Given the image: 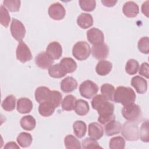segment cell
<instances>
[{
    "mask_svg": "<svg viewBox=\"0 0 149 149\" xmlns=\"http://www.w3.org/2000/svg\"><path fill=\"white\" fill-rule=\"evenodd\" d=\"M92 108L97 111L99 115L98 121L102 125H105L115 119L113 114L114 105L101 94L95 95L91 101Z\"/></svg>",
    "mask_w": 149,
    "mask_h": 149,
    "instance_id": "6da1fadb",
    "label": "cell"
},
{
    "mask_svg": "<svg viewBox=\"0 0 149 149\" xmlns=\"http://www.w3.org/2000/svg\"><path fill=\"white\" fill-rule=\"evenodd\" d=\"M136 97V93L132 88L120 86H118L115 91L113 101L125 106L134 103Z\"/></svg>",
    "mask_w": 149,
    "mask_h": 149,
    "instance_id": "7a4b0ae2",
    "label": "cell"
},
{
    "mask_svg": "<svg viewBox=\"0 0 149 149\" xmlns=\"http://www.w3.org/2000/svg\"><path fill=\"white\" fill-rule=\"evenodd\" d=\"M122 114L127 120L137 122L141 119L142 112L138 105L132 103L125 105L122 108Z\"/></svg>",
    "mask_w": 149,
    "mask_h": 149,
    "instance_id": "3957f363",
    "label": "cell"
},
{
    "mask_svg": "<svg viewBox=\"0 0 149 149\" xmlns=\"http://www.w3.org/2000/svg\"><path fill=\"white\" fill-rule=\"evenodd\" d=\"M121 130L122 134L128 141H137L139 139V128L135 122H126Z\"/></svg>",
    "mask_w": 149,
    "mask_h": 149,
    "instance_id": "277c9868",
    "label": "cell"
},
{
    "mask_svg": "<svg viewBox=\"0 0 149 149\" xmlns=\"http://www.w3.org/2000/svg\"><path fill=\"white\" fill-rule=\"evenodd\" d=\"M91 52L90 45L87 42L83 41L77 42L73 45L72 49L73 56L79 61L87 59L89 57Z\"/></svg>",
    "mask_w": 149,
    "mask_h": 149,
    "instance_id": "5b68a950",
    "label": "cell"
},
{
    "mask_svg": "<svg viewBox=\"0 0 149 149\" xmlns=\"http://www.w3.org/2000/svg\"><path fill=\"white\" fill-rule=\"evenodd\" d=\"M98 91V87L94 82L87 80L81 83L79 86V92L81 95L87 99L93 98Z\"/></svg>",
    "mask_w": 149,
    "mask_h": 149,
    "instance_id": "8992f818",
    "label": "cell"
},
{
    "mask_svg": "<svg viewBox=\"0 0 149 149\" xmlns=\"http://www.w3.org/2000/svg\"><path fill=\"white\" fill-rule=\"evenodd\" d=\"M10 29L12 36L16 40L20 42L24 38L26 34V29L20 20L12 18Z\"/></svg>",
    "mask_w": 149,
    "mask_h": 149,
    "instance_id": "52a82bcc",
    "label": "cell"
},
{
    "mask_svg": "<svg viewBox=\"0 0 149 149\" xmlns=\"http://www.w3.org/2000/svg\"><path fill=\"white\" fill-rule=\"evenodd\" d=\"M16 55L17 59L22 63H25L32 59V54L30 48L22 41H20L17 45Z\"/></svg>",
    "mask_w": 149,
    "mask_h": 149,
    "instance_id": "ba28073f",
    "label": "cell"
},
{
    "mask_svg": "<svg viewBox=\"0 0 149 149\" xmlns=\"http://www.w3.org/2000/svg\"><path fill=\"white\" fill-rule=\"evenodd\" d=\"M48 13L51 19L55 20H60L64 18L66 14V10L61 3L56 2L49 6Z\"/></svg>",
    "mask_w": 149,
    "mask_h": 149,
    "instance_id": "9c48e42d",
    "label": "cell"
},
{
    "mask_svg": "<svg viewBox=\"0 0 149 149\" xmlns=\"http://www.w3.org/2000/svg\"><path fill=\"white\" fill-rule=\"evenodd\" d=\"M91 51L93 56L99 60L105 59L109 54V48L108 45L104 42L93 45Z\"/></svg>",
    "mask_w": 149,
    "mask_h": 149,
    "instance_id": "30bf717a",
    "label": "cell"
},
{
    "mask_svg": "<svg viewBox=\"0 0 149 149\" xmlns=\"http://www.w3.org/2000/svg\"><path fill=\"white\" fill-rule=\"evenodd\" d=\"M87 38L93 45L101 44L104 41V36L102 31L95 27L91 28L87 31Z\"/></svg>",
    "mask_w": 149,
    "mask_h": 149,
    "instance_id": "8fae6325",
    "label": "cell"
},
{
    "mask_svg": "<svg viewBox=\"0 0 149 149\" xmlns=\"http://www.w3.org/2000/svg\"><path fill=\"white\" fill-rule=\"evenodd\" d=\"M46 53L53 60L58 59L62 54V46L58 42L52 41L48 45Z\"/></svg>",
    "mask_w": 149,
    "mask_h": 149,
    "instance_id": "7c38bea8",
    "label": "cell"
},
{
    "mask_svg": "<svg viewBox=\"0 0 149 149\" xmlns=\"http://www.w3.org/2000/svg\"><path fill=\"white\" fill-rule=\"evenodd\" d=\"M54 60L51 59L45 52L39 53L35 58V63L36 65L43 69L49 68L54 63Z\"/></svg>",
    "mask_w": 149,
    "mask_h": 149,
    "instance_id": "4fadbf2b",
    "label": "cell"
},
{
    "mask_svg": "<svg viewBox=\"0 0 149 149\" xmlns=\"http://www.w3.org/2000/svg\"><path fill=\"white\" fill-rule=\"evenodd\" d=\"M131 84L139 94H144L147 91V82L140 76L133 77L131 80Z\"/></svg>",
    "mask_w": 149,
    "mask_h": 149,
    "instance_id": "5bb4252c",
    "label": "cell"
},
{
    "mask_svg": "<svg viewBox=\"0 0 149 149\" xmlns=\"http://www.w3.org/2000/svg\"><path fill=\"white\" fill-rule=\"evenodd\" d=\"M88 134L90 138L94 140H99L104 135V129L102 126L97 123L93 122L88 125Z\"/></svg>",
    "mask_w": 149,
    "mask_h": 149,
    "instance_id": "9a60e30c",
    "label": "cell"
},
{
    "mask_svg": "<svg viewBox=\"0 0 149 149\" xmlns=\"http://www.w3.org/2000/svg\"><path fill=\"white\" fill-rule=\"evenodd\" d=\"M77 82L76 80L71 77L68 76L63 79L61 82V88L65 93L72 92L77 87Z\"/></svg>",
    "mask_w": 149,
    "mask_h": 149,
    "instance_id": "2e32d148",
    "label": "cell"
},
{
    "mask_svg": "<svg viewBox=\"0 0 149 149\" xmlns=\"http://www.w3.org/2000/svg\"><path fill=\"white\" fill-rule=\"evenodd\" d=\"M123 14L127 17H134L139 12V6L133 1H127L122 8Z\"/></svg>",
    "mask_w": 149,
    "mask_h": 149,
    "instance_id": "e0dca14e",
    "label": "cell"
},
{
    "mask_svg": "<svg viewBox=\"0 0 149 149\" xmlns=\"http://www.w3.org/2000/svg\"><path fill=\"white\" fill-rule=\"evenodd\" d=\"M33 109V102L28 98H19L17 101V111L22 114L31 112Z\"/></svg>",
    "mask_w": 149,
    "mask_h": 149,
    "instance_id": "ac0fdd59",
    "label": "cell"
},
{
    "mask_svg": "<svg viewBox=\"0 0 149 149\" xmlns=\"http://www.w3.org/2000/svg\"><path fill=\"white\" fill-rule=\"evenodd\" d=\"M77 23L82 29H88L93 24V18L92 16L87 13H81L77 19Z\"/></svg>",
    "mask_w": 149,
    "mask_h": 149,
    "instance_id": "d6986e66",
    "label": "cell"
},
{
    "mask_svg": "<svg viewBox=\"0 0 149 149\" xmlns=\"http://www.w3.org/2000/svg\"><path fill=\"white\" fill-rule=\"evenodd\" d=\"M122 129V125L118 121L112 120L105 125V132L108 136L119 134Z\"/></svg>",
    "mask_w": 149,
    "mask_h": 149,
    "instance_id": "ffe728a7",
    "label": "cell"
},
{
    "mask_svg": "<svg viewBox=\"0 0 149 149\" xmlns=\"http://www.w3.org/2000/svg\"><path fill=\"white\" fill-rule=\"evenodd\" d=\"M112 68L111 62L105 60H101L95 67L96 73L100 76H105L109 73Z\"/></svg>",
    "mask_w": 149,
    "mask_h": 149,
    "instance_id": "44dd1931",
    "label": "cell"
},
{
    "mask_svg": "<svg viewBox=\"0 0 149 149\" xmlns=\"http://www.w3.org/2000/svg\"><path fill=\"white\" fill-rule=\"evenodd\" d=\"M55 108V107L51 102L46 101L40 104L38 112L41 116L48 117L53 114Z\"/></svg>",
    "mask_w": 149,
    "mask_h": 149,
    "instance_id": "7402d4cb",
    "label": "cell"
},
{
    "mask_svg": "<svg viewBox=\"0 0 149 149\" xmlns=\"http://www.w3.org/2000/svg\"><path fill=\"white\" fill-rule=\"evenodd\" d=\"M51 90L45 86H40L36 88L35 91V98L38 103L48 101Z\"/></svg>",
    "mask_w": 149,
    "mask_h": 149,
    "instance_id": "603a6c76",
    "label": "cell"
},
{
    "mask_svg": "<svg viewBox=\"0 0 149 149\" xmlns=\"http://www.w3.org/2000/svg\"><path fill=\"white\" fill-rule=\"evenodd\" d=\"M59 64L66 73H73L77 69V63L72 58L65 57L62 58Z\"/></svg>",
    "mask_w": 149,
    "mask_h": 149,
    "instance_id": "cb8c5ba5",
    "label": "cell"
},
{
    "mask_svg": "<svg viewBox=\"0 0 149 149\" xmlns=\"http://www.w3.org/2000/svg\"><path fill=\"white\" fill-rule=\"evenodd\" d=\"M20 124L24 130L31 131L35 128L36 121L31 115H26L21 118Z\"/></svg>",
    "mask_w": 149,
    "mask_h": 149,
    "instance_id": "d4e9b609",
    "label": "cell"
},
{
    "mask_svg": "<svg viewBox=\"0 0 149 149\" xmlns=\"http://www.w3.org/2000/svg\"><path fill=\"white\" fill-rule=\"evenodd\" d=\"M74 110L78 115L84 116L90 110L89 105L88 102L84 100H76Z\"/></svg>",
    "mask_w": 149,
    "mask_h": 149,
    "instance_id": "484cf974",
    "label": "cell"
},
{
    "mask_svg": "<svg viewBox=\"0 0 149 149\" xmlns=\"http://www.w3.org/2000/svg\"><path fill=\"white\" fill-rule=\"evenodd\" d=\"M73 132L78 138L83 137L87 131V125L82 120H76L73 125Z\"/></svg>",
    "mask_w": 149,
    "mask_h": 149,
    "instance_id": "4316f807",
    "label": "cell"
},
{
    "mask_svg": "<svg viewBox=\"0 0 149 149\" xmlns=\"http://www.w3.org/2000/svg\"><path fill=\"white\" fill-rule=\"evenodd\" d=\"M65 147L68 149H80L81 148L80 141L72 134L67 135L64 139Z\"/></svg>",
    "mask_w": 149,
    "mask_h": 149,
    "instance_id": "83f0119b",
    "label": "cell"
},
{
    "mask_svg": "<svg viewBox=\"0 0 149 149\" xmlns=\"http://www.w3.org/2000/svg\"><path fill=\"white\" fill-rule=\"evenodd\" d=\"M48 74L51 77L58 79L64 77L67 73L59 63H56L49 68Z\"/></svg>",
    "mask_w": 149,
    "mask_h": 149,
    "instance_id": "f1b7e54d",
    "label": "cell"
},
{
    "mask_svg": "<svg viewBox=\"0 0 149 149\" xmlns=\"http://www.w3.org/2000/svg\"><path fill=\"white\" fill-rule=\"evenodd\" d=\"M18 144L22 147H29L33 140L31 135L27 132L20 133L16 139Z\"/></svg>",
    "mask_w": 149,
    "mask_h": 149,
    "instance_id": "f546056e",
    "label": "cell"
},
{
    "mask_svg": "<svg viewBox=\"0 0 149 149\" xmlns=\"http://www.w3.org/2000/svg\"><path fill=\"white\" fill-rule=\"evenodd\" d=\"M76 100V98L72 94L66 95L62 102V109L67 111L73 110L74 109Z\"/></svg>",
    "mask_w": 149,
    "mask_h": 149,
    "instance_id": "4dcf8cb0",
    "label": "cell"
},
{
    "mask_svg": "<svg viewBox=\"0 0 149 149\" xmlns=\"http://www.w3.org/2000/svg\"><path fill=\"white\" fill-rule=\"evenodd\" d=\"M115 89L113 86L109 84L105 83L101 87V92L102 95L105 97L108 100L113 101V95Z\"/></svg>",
    "mask_w": 149,
    "mask_h": 149,
    "instance_id": "1f68e13d",
    "label": "cell"
},
{
    "mask_svg": "<svg viewBox=\"0 0 149 149\" xmlns=\"http://www.w3.org/2000/svg\"><path fill=\"white\" fill-rule=\"evenodd\" d=\"M16 101V98L13 95H9L3 100L1 106L5 111H12L15 108Z\"/></svg>",
    "mask_w": 149,
    "mask_h": 149,
    "instance_id": "d6a6232c",
    "label": "cell"
},
{
    "mask_svg": "<svg viewBox=\"0 0 149 149\" xmlns=\"http://www.w3.org/2000/svg\"><path fill=\"white\" fill-rule=\"evenodd\" d=\"M139 69V62L133 59H129L126 64L125 70L130 75H133L137 73Z\"/></svg>",
    "mask_w": 149,
    "mask_h": 149,
    "instance_id": "836d02e7",
    "label": "cell"
},
{
    "mask_svg": "<svg viewBox=\"0 0 149 149\" xmlns=\"http://www.w3.org/2000/svg\"><path fill=\"white\" fill-rule=\"evenodd\" d=\"M125 140L121 136H116L110 139L109 147L111 149H123L125 148Z\"/></svg>",
    "mask_w": 149,
    "mask_h": 149,
    "instance_id": "e575fe53",
    "label": "cell"
},
{
    "mask_svg": "<svg viewBox=\"0 0 149 149\" xmlns=\"http://www.w3.org/2000/svg\"><path fill=\"white\" fill-rule=\"evenodd\" d=\"M62 95L59 91L56 90L51 91L48 101L51 102L55 108H58L62 102Z\"/></svg>",
    "mask_w": 149,
    "mask_h": 149,
    "instance_id": "d590c367",
    "label": "cell"
},
{
    "mask_svg": "<svg viewBox=\"0 0 149 149\" xmlns=\"http://www.w3.org/2000/svg\"><path fill=\"white\" fill-rule=\"evenodd\" d=\"M139 137L142 141L148 143L149 141V129H148V121L144 122L139 130Z\"/></svg>",
    "mask_w": 149,
    "mask_h": 149,
    "instance_id": "8d00e7d4",
    "label": "cell"
},
{
    "mask_svg": "<svg viewBox=\"0 0 149 149\" xmlns=\"http://www.w3.org/2000/svg\"><path fill=\"white\" fill-rule=\"evenodd\" d=\"M10 21V15L8 10L4 7L3 5H1L0 7V23L5 27H8Z\"/></svg>",
    "mask_w": 149,
    "mask_h": 149,
    "instance_id": "74e56055",
    "label": "cell"
},
{
    "mask_svg": "<svg viewBox=\"0 0 149 149\" xmlns=\"http://www.w3.org/2000/svg\"><path fill=\"white\" fill-rule=\"evenodd\" d=\"M79 3L81 9L86 12L94 10L96 6V2L94 0H80Z\"/></svg>",
    "mask_w": 149,
    "mask_h": 149,
    "instance_id": "f35d334b",
    "label": "cell"
},
{
    "mask_svg": "<svg viewBox=\"0 0 149 149\" xmlns=\"http://www.w3.org/2000/svg\"><path fill=\"white\" fill-rule=\"evenodd\" d=\"M20 3L21 2L19 0H5L3 1V5L12 12H15L19 10Z\"/></svg>",
    "mask_w": 149,
    "mask_h": 149,
    "instance_id": "ab89813d",
    "label": "cell"
},
{
    "mask_svg": "<svg viewBox=\"0 0 149 149\" xmlns=\"http://www.w3.org/2000/svg\"><path fill=\"white\" fill-rule=\"evenodd\" d=\"M138 49L143 54H148L149 52V39L148 37H141L138 42Z\"/></svg>",
    "mask_w": 149,
    "mask_h": 149,
    "instance_id": "60d3db41",
    "label": "cell"
},
{
    "mask_svg": "<svg viewBox=\"0 0 149 149\" xmlns=\"http://www.w3.org/2000/svg\"><path fill=\"white\" fill-rule=\"evenodd\" d=\"M81 145L82 148L84 149H88V148H102V147H101L98 143L96 141V140H94L91 138L87 137L82 140L81 141Z\"/></svg>",
    "mask_w": 149,
    "mask_h": 149,
    "instance_id": "b9f144b4",
    "label": "cell"
},
{
    "mask_svg": "<svg viewBox=\"0 0 149 149\" xmlns=\"http://www.w3.org/2000/svg\"><path fill=\"white\" fill-rule=\"evenodd\" d=\"M139 70V74L144 76L147 79L149 78V66H148V63L147 62H144L143 63L140 67Z\"/></svg>",
    "mask_w": 149,
    "mask_h": 149,
    "instance_id": "7bdbcfd3",
    "label": "cell"
},
{
    "mask_svg": "<svg viewBox=\"0 0 149 149\" xmlns=\"http://www.w3.org/2000/svg\"><path fill=\"white\" fill-rule=\"evenodd\" d=\"M117 0H102L101 3L105 6L107 7H112L116 3Z\"/></svg>",
    "mask_w": 149,
    "mask_h": 149,
    "instance_id": "ee69618b",
    "label": "cell"
},
{
    "mask_svg": "<svg viewBox=\"0 0 149 149\" xmlns=\"http://www.w3.org/2000/svg\"><path fill=\"white\" fill-rule=\"evenodd\" d=\"M148 3L149 1H147L144 2L141 6L142 13L145 15L147 17H148Z\"/></svg>",
    "mask_w": 149,
    "mask_h": 149,
    "instance_id": "f6af8a7d",
    "label": "cell"
},
{
    "mask_svg": "<svg viewBox=\"0 0 149 149\" xmlns=\"http://www.w3.org/2000/svg\"><path fill=\"white\" fill-rule=\"evenodd\" d=\"M4 148H17L19 149V146L16 144V143L14 141H10L6 144L4 147Z\"/></svg>",
    "mask_w": 149,
    "mask_h": 149,
    "instance_id": "bcb514c9",
    "label": "cell"
}]
</instances>
